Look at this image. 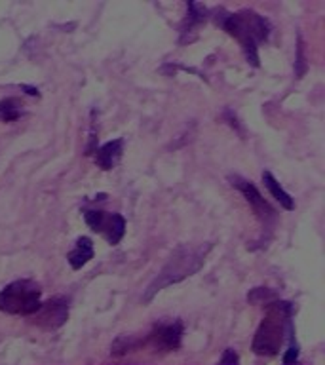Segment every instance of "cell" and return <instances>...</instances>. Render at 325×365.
Wrapping results in <instances>:
<instances>
[{
	"label": "cell",
	"instance_id": "1",
	"mask_svg": "<svg viewBox=\"0 0 325 365\" xmlns=\"http://www.w3.org/2000/svg\"><path fill=\"white\" fill-rule=\"evenodd\" d=\"M295 307L289 301H276L268 304V314L262 318L253 336V352L261 358H272L279 352L285 341V333L291 327Z\"/></svg>",
	"mask_w": 325,
	"mask_h": 365
},
{
	"label": "cell",
	"instance_id": "2",
	"mask_svg": "<svg viewBox=\"0 0 325 365\" xmlns=\"http://www.w3.org/2000/svg\"><path fill=\"white\" fill-rule=\"evenodd\" d=\"M207 251H210V245H205V247H202V245L200 247H196V245H182V247H179L170 257V261L165 262V267L160 270L156 279L148 285L145 301H153V297L160 293L164 287L171 284H179L182 279L190 278L192 274L198 272L200 268L204 267Z\"/></svg>",
	"mask_w": 325,
	"mask_h": 365
},
{
	"label": "cell",
	"instance_id": "3",
	"mask_svg": "<svg viewBox=\"0 0 325 365\" xmlns=\"http://www.w3.org/2000/svg\"><path fill=\"white\" fill-rule=\"evenodd\" d=\"M40 304L42 289L34 279H16L0 289V312L10 316H34Z\"/></svg>",
	"mask_w": 325,
	"mask_h": 365
},
{
	"label": "cell",
	"instance_id": "4",
	"mask_svg": "<svg viewBox=\"0 0 325 365\" xmlns=\"http://www.w3.org/2000/svg\"><path fill=\"white\" fill-rule=\"evenodd\" d=\"M182 335H185V325L181 319L158 322L145 335V346L154 348L156 352H175L181 348Z\"/></svg>",
	"mask_w": 325,
	"mask_h": 365
},
{
	"label": "cell",
	"instance_id": "5",
	"mask_svg": "<svg viewBox=\"0 0 325 365\" xmlns=\"http://www.w3.org/2000/svg\"><path fill=\"white\" fill-rule=\"evenodd\" d=\"M228 181H230V185H232L234 188H238L239 192L244 194L245 202L251 205V210H253V213H255L257 219H259L262 225H268V222L276 221V210L268 204L267 200L262 198V194L259 192V188H257L253 182L239 175H230L228 177Z\"/></svg>",
	"mask_w": 325,
	"mask_h": 365
},
{
	"label": "cell",
	"instance_id": "6",
	"mask_svg": "<svg viewBox=\"0 0 325 365\" xmlns=\"http://www.w3.org/2000/svg\"><path fill=\"white\" fill-rule=\"evenodd\" d=\"M68 319V302L63 297H51L42 302L38 312L33 316V324L38 325L44 331H56L67 324Z\"/></svg>",
	"mask_w": 325,
	"mask_h": 365
},
{
	"label": "cell",
	"instance_id": "7",
	"mask_svg": "<svg viewBox=\"0 0 325 365\" xmlns=\"http://www.w3.org/2000/svg\"><path fill=\"white\" fill-rule=\"evenodd\" d=\"M122 154H124V137H118V139H113L97 148L93 153V162L99 170L110 171L118 164Z\"/></svg>",
	"mask_w": 325,
	"mask_h": 365
},
{
	"label": "cell",
	"instance_id": "8",
	"mask_svg": "<svg viewBox=\"0 0 325 365\" xmlns=\"http://www.w3.org/2000/svg\"><path fill=\"white\" fill-rule=\"evenodd\" d=\"M238 16L242 23H244V27L247 29L251 38L255 40V42H267L268 36H270V31H272L270 21H268L267 17L253 10H239Z\"/></svg>",
	"mask_w": 325,
	"mask_h": 365
},
{
	"label": "cell",
	"instance_id": "9",
	"mask_svg": "<svg viewBox=\"0 0 325 365\" xmlns=\"http://www.w3.org/2000/svg\"><path fill=\"white\" fill-rule=\"evenodd\" d=\"M93 255H96V250H93V242H91V238H88V236H80V238L76 240V244H74L73 250L67 253V261L73 270H80V268H84L86 264L93 259Z\"/></svg>",
	"mask_w": 325,
	"mask_h": 365
},
{
	"label": "cell",
	"instance_id": "10",
	"mask_svg": "<svg viewBox=\"0 0 325 365\" xmlns=\"http://www.w3.org/2000/svg\"><path fill=\"white\" fill-rule=\"evenodd\" d=\"M207 8L204 4H198V2H188L187 4V17L182 21L181 27V44H185L188 40V34L194 33V29L198 27L200 23L205 21L207 17Z\"/></svg>",
	"mask_w": 325,
	"mask_h": 365
},
{
	"label": "cell",
	"instance_id": "11",
	"mask_svg": "<svg viewBox=\"0 0 325 365\" xmlns=\"http://www.w3.org/2000/svg\"><path fill=\"white\" fill-rule=\"evenodd\" d=\"M262 182H264V187L268 188V192L272 194V198H276V202H278L285 211L295 210V200H293V196L282 187V182H279L270 171H262Z\"/></svg>",
	"mask_w": 325,
	"mask_h": 365
},
{
	"label": "cell",
	"instance_id": "12",
	"mask_svg": "<svg viewBox=\"0 0 325 365\" xmlns=\"http://www.w3.org/2000/svg\"><path fill=\"white\" fill-rule=\"evenodd\" d=\"M125 234V219L120 213H107L103 225L101 236L107 240L108 245H118Z\"/></svg>",
	"mask_w": 325,
	"mask_h": 365
},
{
	"label": "cell",
	"instance_id": "13",
	"mask_svg": "<svg viewBox=\"0 0 325 365\" xmlns=\"http://www.w3.org/2000/svg\"><path fill=\"white\" fill-rule=\"evenodd\" d=\"M25 114V103L19 97H4L0 99V122L10 124Z\"/></svg>",
	"mask_w": 325,
	"mask_h": 365
},
{
	"label": "cell",
	"instance_id": "14",
	"mask_svg": "<svg viewBox=\"0 0 325 365\" xmlns=\"http://www.w3.org/2000/svg\"><path fill=\"white\" fill-rule=\"evenodd\" d=\"M145 348V335H120L110 346L113 356H125V354L137 352Z\"/></svg>",
	"mask_w": 325,
	"mask_h": 365
},
{
	"label": "cell",
	"instance_id": "15",
	"mask_svg": "<svg viewBox=\"0 0 325 365\" xmlns=\"http://www.w3.org/2000/svg\"><path fill=\"white\" fill-rule=\"evenodd\" d=\"M105 219H107V211L99 210H88L84 211V221L86 225L93 230V232L101 234L103 225H105Z\"/></svg>",
	"mask_w": 325,
	"mask_h": 365
},
{
	"label": "cell",
	"instance_id": "16",
	"mask_svg": "<svg viewBox=\"0 0 325 365\" xmlns=\"http://www.w3.org/2000/svg\"><path fill=\"white\" fill-rule=\"evenodd\" d=\"M289 348H287V352L284 354V365H295L296 361H299V354H301L299 344L295 342V327H293V325L289 327Z\"/></svg>",
	"mask_w": 325,
	"mask_h": 365
},
{
	"label": "cell",
	"instance_id": "17",
	"mask_svg": "<svg viewBox=\"0 0 325 365\" xmlns=\"http://www.w3.org/2000/svg\"><path fill=\"white\" fill-rule=\"evenodd\" d=\"M306 56H304V44H302V38L299 36V44H296V61H295V71H296V76L302 78L304 73H306Z\"/></svg>",
	"mask_w": 325,
	"mask_h": 365
},
{
	"label": "cell",
	"instance_id": "18",
	"mask_svg": "<svg viewBox=\"0 0 325 365\" xmlns=\"http://www.w3.org/2000/svg\"><path fill=\"white\" fill-rule=\"evenodd\" d=\"M247 299H249L251 302H274L276 301V293L274 291H262V287H257V289H253V293L251 295H247Z\"/></svg>",
	"mask_w": 325,
	"mask_h": 365
},
{
	"label": "cell",
	"instance_id": "19",
	"mask_svg": "<svg viewBox=\"0 0 325 365\" xmlns=\"http://www.w3.org/2000/svg\"><path fill=\"white\" fill-rule=\"evenodd\" d=\"M17 88H19V90H21V91H25V93H27V96H31V97H40L38 88H34V86L19 84V86H17Z\"/></svg>",
	"mask_w": 325,
	"mask_h": 365
}]
</instances>
